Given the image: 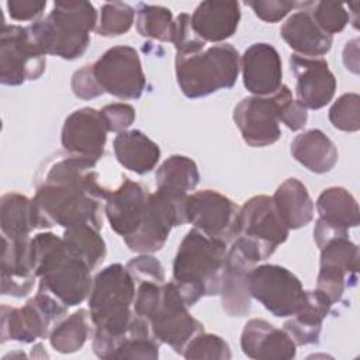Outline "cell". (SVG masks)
Instances as JSON below:
<instances>
[{"label": "cell", "mask_w": 360, "mask_h": 360, "mask_svg": "<svg viewBox=\"0 0 360 360\" xmlns=\"http://www.w3.org/2000/svg\"><path fill=\"white\" fill-rule=\"evenodd\" d=\"M96 165L66 152L48 160L32 198L37 228L79 224L103 228L104 202L111 190L100 184Z\"/></svg>", "instance_id": "cell-1"}, {"label": "cell", "mask_w": 360, "mask_h": 360, "mask_svg": "<svg viewBox=\"0 0 360 360\" xmlns=\"http://www.w3.org/2000/svg\"><path fill=\"white\" fill-rule=\"evenodd\" d=\"M136 283L120 263L100 270L89 294V311L94 326L93 352L100 359H112L118 343L128 333L134 318Z\"/></svg>", "instance_id": "cell-2"}, {"label": "cell", "mask_w": 360, "mask_h": 360, "mask_svg": "<svg viewBox=\"0 0 360 360\" xmlns=\"http://www.w3.org/2000/svg\"><path fill=\"white\" fill-rule=\"evenodd\" d=\"M132 308L149 325L153 338L179 354L195 335L204 332V325L190 315V307L173 281L136 284Z\"/></svg>", "instance_id": "cell-3"}, {"label": "cell", "mask_w": 360, "mask_h": 360, "mask_svg": "<svg viewBox=\"0 0 360 360\" xmlns=\"http://www.w3.org/2000/svg\"><path fill=\"white\" fill-rule=\"evenodd\" d=\"M31 262L38 288L48 291L68 308L82 304L91 291V269L86 262L72 256L63 239L52 232H41L30 242Z\"/></svg>", "instance_id": "cell-4"}, {"label": "cell", "mask_w": 360, "mask_h": 360, "mask_svg": "<svg viewBox=\"0 0 360 360\" xmlns=\"http://www.w3.org/2000/svg\"><path fill=\"white\" fill-rule=\"evenodd\" d=\"M226 245L201 231L190 229L173 260V283L183 300L193 307L202 297L219 294Z\"/></svg>", "instance_id": "cell-5"}, {"label": "cell", "mask_w": 360, "mask_h": 360, "mask_svg": "<svg viewBox=\"0 0 360 360\" xmlns=\"http://www.w3.org/2000/svg\"><path fill=\"white\" fill-rule=\"evenodd\" d=\"M97 22L98 14L90 1L68 0L55 1L51 13L28 30L45 55L73 60L87 51Z\"/></svg>", "instance_id": "cell-6"}, {"label": "cell", "mask_w": 360, "mask_h": 360, "mask_svg": "<svg viewBox=\"0 0 360 360\" xmlns=\"http://www.w3.org/2000/svg\"><path fill=\"white\" fill-rule=\"evenodd\" d=\"M174 69L181 93L187 98H201L235 86L240 56L231 44H218L197 52L176 53Z\"/></svg>", "instance_id": "cell-7"}, {"label": "cell", "mask_w": 360, "mask_h": 360, "mask_svg": "<svg viewBox=\"0 0 360 360\" xmlns=\"http://www.w3.org/2000/svg\"><path fill=\"white\" fill-rule=\"evenodd\" d=\"M290 229L283 222L274 201L269 195H255L239 208L236 243L253 262L269 259L288 238Z\"/></svg>", "instance_id": "cell-8"}, {"label": "cell", "mask_w": 360, "mask_h": 360, "mask_svg": "<svg viewBox=\"0 0 360 360\" xmlns=\"http://www.w3.org/2000/svg\"><path fill=\"white\" fill-rule=\"evenodd\" d=\"M68 309L52 294L41 288H38L37 295L30 298L24 307L1 305L0 342L15 340L32 343L37 339L49 338L55 325L68 314Z\"/></svg>", "instance_id": "cell-9"}, {"label": "cell", "mask_w": 360, "mask_h": 360, "mask_svg": "<svg viewBox=\"0 0 360 360\" xmlns=\"http://www.w3.org/2000/svg\"><path fill=\"white\" fill-rule=\"evenodd\" d=\"M188 194L156 188L150 193L146 215L134 235L124 239L129 250L150 255L163 248L174 226L187 224L186 202Z\"/></svg>", "instance_id": "cell-10"}, {"label": "cell", "mask_w": 360, "mask_h": 360, "mask_svg": "<svg viewBox=\"0 0 360 360\" xmlns=\"http://www.w3.org/2000/svg\"><path fill=\"white\" fill-rule=\"evenodd\" d=\"M248 288L250 297L277 318L292 316L307 300L300 278L280 264L253 266L248 273Z\"/></svg>", "instance_id": "cell-11"}, {"label": "cell", "mask_w": 360, "mask_h": 360, "mask_svg": "<svg viewBox=\"0 0 360 360\" xmlns=\"http://www.w3.org/2000/svg\"><path fill=\"white\" fill-rule=\"evenodd\" d=\"M46 68V55L34 41L28 27L1 24L0 82L20 86L39 79Z\"/></svg>", "instance_id": "cell-12"}, {"label": "cell", "mask_w": 360, "mask_h": 360, "mask_svg": "<svg viewBox=\"0 0 360 360\" xmlns=\"http://www.w3.org/2000/svg\"><path fill=\"white\" fill-rule=\"evenodd\" d=\"M91 66L94 77L104 93L120 100H136L142 96L146 77L141 58L132 46H112Z\"/></svg>", "instance_id": "cell-13"}, {"label": "cell", "mask_w": 360, "mask_h": 360, "mask_svg": "<svg viewBox=\"0 0 360 360\" xmlns=\"http://www.w3.org/2000/svg\"><path fill=\"white\" fill-rule=\"evenodd\" d=\"M316 288L332 304L342 300L346 288L354 287L359 274V248L349 235L326 242L321 249Z\"/></svg>", "instance_id": "cell-14"}, {"label": "cell", "mask_w": 360, "mask_h": 360, "mask_svg": "<svg viewBox=\"0 0 360 360\" xmlns=\"http://www.w3.org/2000/svg\"><path fill=\"white\" fill-rule=\"evenodd\" d=\"M239 207L215 190H200L188 194L186 218L193 228L225 243L233 240L238 226Z\"/></svg>", "instance_id": "cell-15"}, {"label": "cell", "mask_w": 360, "mask_h": 360, "mask_svg": "<svg viewBox=\"0 0 360 360\" xmlns=\"http://www.w3.org/2000/svg\"><path fill=\"white\" fill-rule=\"evenodd\" d=\"M233 122L243 141L252 148L273 145L281 136L278 105L271 96H249L242 98L233 110Z\"/></svg>", "instance_id": "cell-16"}, {"label": "cell", "mask_w": 360, "mask_h": 360, "mask_svg": "<svg viewBox=\"0 0 360 360\" xmlns=\"http://www.w3.org/2000/svg\"><path fill=\"white\" fill-rule=\"evenodd\" d=\"M107 132L108 128L101 111L83 107L66 117L60 142L66 153L97 163L104 155Z\"/></svg>", "instance_id": "cell-17"}, {"label": "cell", "mask_w": 360, "mask_h": 360, "mask_svg": "<svg viewBox=\"0 0 360 360\" xmlns=\"http://www.w3.org/2000/svg\"><path fill=\"white\" fill-rule=\"evenodd\" d=\"M290 69L295 76L297 101L305 110H319L329 104L336 91V77L323 58L290 56Z\"/></svg>", "instance_id": "cell-18"}, {"label": "cell", "mask_w": 360, "mask_h": 360, "mask_svg": "<svg viewBox=\"0 0 360 360\" xmlns=\"http://www.w3.org/2000/svg\"><path fill=\"white\" fill-rule=\"evenodd\" d=\"M149 197L150 193L143 184L125 176L122 183L110 191L104 202V214L111 229L122 239L134 235L141 226L146 215Z\"/></svg>", "instance_id": "cell-19"}, {"label": "cell", "mask_w": 360, "mask_h": 360, "mask_svg": "<svg viewBox=\"0 0 360 360\" xmlns=\"http://www.w3.org/2000/svg\"><path fill=\"white\" fill-rule=\"evenodd\" d=\"M243 86L253 96H271L283 82L281 56L266 42L252 44L240 56Z\"/></svg>", "instance_id": "cell-20"}, {"label": "cell", "mask_w": 360, "mask_h": 360, "mask_svg": "<svg viewBox=\"0 0 360 360\" xmlns=\"http://www.w3.org/2000/svg\"><path fill=\"white\" fill-rule=\"evenodd\" d=\"M256 264L236 243L226 252L219 297L222 309L229 316H246L250 312L252 297L248 288V273Z\"/></svg>", "instance_id": "cell-21"}, {"label": "cell", "mask_w": 360, "mask_h": 360, "mask_svg": "<svg viewBox=\"0 0 360 360\" xmlns=\"http://www.w3.org/2000/svg\"><path fill=\"white\" fill-rule=\"evenodd\" d=\"M240 347L245 356L255 360H291L297 354V345L284 329L259 318L245 323Z\"/></svg>", "instance_id": "cell-22"}, {"label": "cell", "mask_w": 360, "mask_h": 360, "mask_svg": "<svg viewBox=\"0 0 360 360\" xmlns=\"http://www.w3.org/2000/svg\"><path fill=\"white\" fill-rule=\"evenodd\" d=\"M1 294L15 298L27 297L38 278L31 262V238L1 236Z\"/></svg>", "instance_id": "cell-23"}, {"label": "cell", "mask_w": 360, "mask_h": 360, "mask_svg": "<svg viewBox=\"0 0 360 360\" xmlns=\"http://www.w3.org/2000/svg\"><path fill=\"white\" fill-rule=\"evenodd\" d=\"M298 6L302 8L287 18L280 28V35L297 55L321 58L330 51L333 38L318 27L307 7V1L298 3Z\"/></svg>", "instance_id": "cell-24"}, {"label": "cell", "mask_w": 360, "mask_h": 360, "mask_svg": "<svg viewBox=\"0 0 360 360\" xmlns=\"http://www.w3.org/2000/svg\"><path fill=\"white\" fill-rule=\"evenodd\" d=\"M239 21L240 4L238 1H201L191 14V27L205 44L231 38Z\"/></svg>", "instance_id": "cell-25"}, {"label": "cell", "mask_w": 360, "mask_h": 360, "mask_svg": "<svg viewBox=\"0 0 360 360\" xmlns=\"http://www.w3.org/2000/svg\"><path fill=\"white\" fill-rule=\"evenodd\" d=\"M330 300L318 288L307 290L304 307L283 326L297 346L316 345L322 330V322L332 308Z\"/></svg>", "instance_id": "cell-26"}, {"label": "cell", "mask_w": 360, "mask_h": 360, "mask_svg": "<svg viewBox=\"0 0 360 360\" xmlns=\"http://www.w3.org/2000/svg\"><path fill=\"white\" fill-rule=\"evenodd\" d=\"M112 146L118 163L136 174L152 172L160 159V148L158 143L139 129L117 134Z\"/></svg>", "instance_id": "cell-27"}, {"label": "cell", "mask_w": 360, "mask_h": 360, "mask_svg": "<svg viewBox=\"0 0 360 360\" xmlns=\"http://www.w3.org/2000/svg\"><path fill=\"white\" fill-rule=\"evenodd\" d=\"M291 155L305 169L316 174L330 172L339 159L336 145L321 129L298 134L291 142Z\"/></svg>", "instance_id": "cell-28"}, {"label": "cell", "mask_w": 360, "mask_h": 360, "mask_svg": "<svg viewBox=\"0 0 360 360\" xmlns=\"http://www.w3.org/2000/svg\"><path fill=\"white\" fill-rule=\"evenodd\" d=\"M271 198L288 229H300L312 221L314 201L298 179H285Z\"/></svg>", "instance_id": "cell-29"}, {"label": "cell", "mask_w": 360, "mask_h": 360, "mask_svg": "<svg viewBox=\"0 0 360 360\" xmlns=\"http://www.w3.org/2000/svg\"><path fill=\"white\" fill-rule=\"evenodd\" d=\"M0 228L3 236L8 239L30 238L37 228L32 198L15 191L1 195L0 200Z\"/></svg>", "instance_id": "cell-30"}, {"label": "cell", "mask_w": 360, "mask_h": 360, "mask_svg": "<svg viewBox=\"0 0 360 360\" xmlns=\"http://www.w3.org/2000/svg\"><path fill=\"white\" fill-rule=\"evenodd\" d=\"M316 211L323 221L347 231L360 222L357 201L343 187L325 188L316 200Z\"/></svg>", "instance_id": "cell-31"}, {"label": "cell", "mask_w": 360, "mask_h": 360, "mask_svg": "<svg viewBox=\"0 0 360 360\" xmlns=\"http://www.w3.org/2000/svg\"><path fill=\"white\" fill-rule=\"evenodd\" d=\"M62 239L66 250L72 256L86 262L91 270L97 269L105 259V242L100 235V229L90 224L65 228Z\"/></svg>", "instance_id": "cell-32"}, {"label": "cell", "mask_w": 360, "mask_h": 360, "mask_svg": "<svg viewBox=\"0 0 360 360\" xmlns=\"http://www.w3.org/2000/svg\"><path fill=\"white\" fill-rule=\"evenodd\" d=\"M155 179L156 188L188 194L200 183V172L191 158L172 155L156 169Z\"/></svg>", "instance_id": "cell-33"}, {"label": "cell", "mask_w": 360, "mask_h": 360, "mask_svg": "<svg viewBox=\"0 0 360 360\" xmlns=\"http://www.w3.org/2000/svg\"><path fill=\"white\" fill-rule=\"evenodd\" d=\"M90 311L80 308L59 321L49 335L51 346L63 354L75 353L83 347L91 332Z\"/></svg>", "instance_id": "cell-34"}, {"label": "cell", "mask_w": 360, "mask_h": 360, "mask_svg": "<svg viewBox=\"0 0 360 360\" xmlns=\"http://www.w3.org/2000/svg\"><path fill=\"white\" fill-rule=\"evenodd\" d=\"M174 17L167 7L139 3L136 7V30L145 38L172 42Z\"/></svg>", "instance_id": "cell-35"}, {"label": "cell", "mask_w": 360, "mask_h": 360, "mask_svg": "<svg viewBox=\"0 0 360 360\" xmlns=\"http://www.w3.org/2000/svg\"><path fill=\"white\" fill-rule=\"evenodd\" d=\"M135 18V10L132 6L124 1L104 3L98 15L96 32L105 38L120 37L127 34Z\"/></svg>", "instance_id": "cell-36"}, {"label": "cell", "mask_w": 360, "mask_h": 360, "mask_svg": "<svg viewBox=\"0 0 360 360\" xmlns=\"http://www.w3.org/2000/svg\"><path fill=\"white\" fill-rule=\"evenodd\" d=\"M181 356L187 360H229L232 357V353L229 345L221 336L201 332L186 345Z\"/></svg>", "instance_id": "cell-37"}, {"label": "cell", "mask_w": 360, "mask_h": 360, "mask_svg": "<svg viewBox=\"0 0 360 360\" xmlns=\"http://www.w3.org/2000/svg\"><path fill=\"white\" fill-rule=\"evenodd\" d=\"M307 7L318 27L329 35L342 32L350 21V15L342 3L307 1Z\"/></svg>", "instance_id": "cell-38"}, {"label": "cell", "mask_w": 360, "mask_h": 360, "mask_svg": "<svg viewBox=\"0 0 360 360\" xmlns=\"http://www.w3.org/2000/svg\"><path fill=\"white\" fill-rule=\"evenodd\" d=\"M330 124L343 132L360 129V96L357 93L342 94L329 108Z\"/></svg>", "instance_id": "cell-39"}, {"label": "cell", "mask_w": 360, "mask_h": 360, "mask_svg": "<svg viewBox=\"0 0 360 360\" xmlns=\"http://www.w3.org/2000/svg\"><path fill=\"white\" fill-rule=\"evenodd\" d=\"M278 105V118L288 129L300 131L305 127L308 120L307 110L292 98L288 86L281 84V87L274 93Z\"/></svg>", "instance_id": "cell-40"}, {"label": "cell", "mask_w": 360, "mask_h": 360, "mask_svg": "<svg viewBox=\"0 0 360 360\" xmlns=\"http://www.w3.org/2000/svg\"><path fill=\"white\" fill-rule=\"evenodd\" d=\"M172 44L176 48V53L197 52L205 48V42L194 32L191 27V15L181 13L174 17Z\"/></svg>", "instance_id": "cell-41"}, {"label": "cell", "mask_w": 360, "mask_h": 360, "mask_svg": "<svg viewBox=\"0 0 360 360\" xmlns=\"http://www.w3.org/2000/svg\"><path fill=\"white\" fill-rule=\"evenodd\" d=\"M127 270L136 284L143 281L165 283V269L152 255H139L127 263Z\"/></svg>", "instance_id": "cell-42"}, {"label": "cell", "mask_w": 360, "mask_h": 360, "mask_svg": "<svg viewBox=\"0 0 360 360\" xmlns=\"http://www.w3.org/2000/svg\"><path fill=\"white\" fill-rule=\"evenodd\" d=\"M101 115L107 124L108 132H122L129 128L135 121V108L127 103H112L104 105Z\"/></svg>", "instance_id": "cell-43"}, {"label": "cell", "mask_w": 360, "mask_h": 360, "mask_svg": "<svg viewBox=\"0 0 360 360\" xmlns=\"http://www.w3.org/2000/svg\"><path fill=\"white\" fill-rule=\"evenodd\" d=\"M246 6H249L260 20L266 22H278L291 10L298 7V3L287 0H250L246 1Z\"/></svg>", "instance_id": "cell-44"}, {"label": "cell", "mask_w": 360, "mask_h": 360, "mask_svg": "<svg viewBox=\"0 0 360 360\" xmlns=\"http://www.w3.org/2000/svg\"><path fill=\"white\" fill-rule=\"evenodd\" d=\"M70 86H72L73 94L82 100H91L104 94L103 89L100 87V84L94 77L91 63L84 65L83 68H80L73 73Z\"/></svg>", "instance_id": "cell-45"}, {"label": "cell", "mask_w": 360, "mask_h": 360, "mask_svg": "<svg viewBox=\"0 0 360 360\" xmlns=\"http://www.w3.org/2000/svg\"><path fill=\"white\" fill-rule=\"evenodd\" d=\"M7 13L15 21H38L46 7L44 0H8L6 3Z\"/></svg>", "instance_id": "cell-46"}, {"label": "cell", "mask_w": 360, "mask_h": 360, "mask_svg": "<svg viewBox=\"0 0 360 360\" xmlns=\"http://www.w3.org/2000/svg\"><path fill=\"white\" fill-rule=\"evenodd\" d=\"M343 235H349L347 229H343L340 226L332 225L326 221H323L322 218H318L314 226V240L316 243V246L321 249L326 242H329L333 238L338 236H343Z\"/></svg>", "instance_id": "cell-47"}, {"label": "cell", "mask_w": 360, "mask_h": 360, "mask_svg": "<svg viewBox=\"0 0 360 360\" xmlns=\"http://www.w3.org/2000/svg\"><path fill=\"white\" fill-rule=\"evenodd\" d=\"M359 45L353 49L352 53V41L346 44L345 49H343V63L346 66L347 70L353 72V73H359Z\"/></svg>", "instance_id": "cell-48"}]
</instances>
